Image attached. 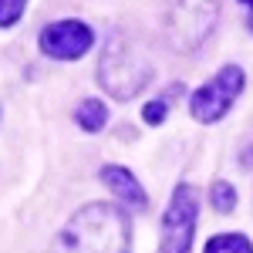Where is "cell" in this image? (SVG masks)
<instances>
[{"label":"cell","mask_w":253,"mask_h":253,"mask_svg":"<svg viewBox=\"0 0 253 253\" xmlns=\"http://www.w3.org/2000/svg\"><path fill=\"white\" fill-rule=\"evenodd\" d=\"M166 118V101H152V105H145V122L149 125H159Z\"/></svg>","instance_id":"cell-11"},{"label":"cell","mask_w":253,"mask_h":253,"mask_svg":"<svg viewBox=\"0 0 253 253\" xmlns=\"http://www.w3.org/2000/svg\"><path fill=\"white\" fill-rule=\"evenodd\" d=\"M54 253H128V216L118 206L91 203L64 223Z\"/></svg>","instance_id":"cell-1"},{"label":"cell","mask_w":253,"mask_h":253,"mask_svg":"<svg viewBox=\"0 0 253 253\" xmlns=\"http://www.w3.org/2000/svg\"><path fill=\"white\" fill-rule=\"evenodd\" d=\"M250 27H253V17H250Z\"/></svg>","instance_id":"cell-13"},{"label":"cell","mask_w":253,"mask_h":253,"mask_svg":"<svg viewBox=\"0 0 253 253\" xmlns=\"http://www.w3.org/2000/svg\"><path fill=\"white\" fill-rule=\"evenodd\" d=\"M101 179L108 182V189H115L125 203H132L135 210H145L149 206V199L142 193V186H138V179L128 169H122V166H108V169H101Z\"/></svg>","instance_id":"cell-6"},{"label":"cell","mask_w":253,"mask_h":253,"mask_svg":"<svg viewBox=\"0 0 253 253\" xmlns=\"http://www.w3.org/2000/svg\"><path fill=\"white\" fill-rule=\"evenodd\" d=\"M240 3H250V7H253V0H240Z\"/></svg>","instance_id":"cell-12"},{"label":"cell","mask_w":253,"mask_h":253,"mask_svg":"<svg viewBox=\"0 0 253 253\" xmlns=\"http://www.w3.org/2000/svg\"><path fill=\"white\" fill-rule=\"evenodd\" d=\"M196 230V193L179 186L162 219V253H189Z\"/></svg>","instance_id":"cell-3"},{"label":"cell","mask_w":253,"mask_h":253,"mask_svg":"<svg viewBox=\"0 0 253 253\" xmlns=\"http://www.w3.org/2000/svg\"><path fill=\"white\" fill-rule=\"evenodd\" d=\"M169 14H172L175 31H182V38L189 44H196L213 27L216 0H169Z\"/></svg>","instance_id":"cell-5"},{"label":"cell","mask_w":253,"mask_h":253,"mask_svg":"<svg viewBox=\"0 0 253 253\" xmlns=\"http://www.w3.org/2000/svg\"><path fill=\"white\" fill-rule=\"evenodd\" d=\"M233 203H236L233 186H230V182H216V186H213V206L219 210V213H230Z\"/></svg>","instance_id":"cell-9"},{"label":"cell","mask_w":253,"mask_h":253,"mask_svg":"<svg viewBox=\"0 0 253 253\" xmlns=\"http://www.w3.org/2000/svg\"><path fill=\"white\" fill-rule=\"evenodd\" d=\"M24 3L27 0H0V27L17 24V17L24 14Z\"/></svg>","instance_id":"cell-10"},{"label":"cell","mask_w":253,"mask_h":253,"mask_svg":"<svg viewBox=\"0 0 253 253\" xmlns=\"http://www.w3.org/2000/svg\"><path fill=\"white\" fill-rule=\"evenodd\" d=\"M105 118H108V108H105L101 101H95V98L81 101V108H78V125L84 128V132H98V128L105 125Z\"/></svg>","instance_id":"cell-7"},{"label":"cell","mask_w":253,"mask_h":253,"mask_svg":"<svg viewBox=\"0 0 253 253\" xmlns=\"http://www.w3.org/2000/svg\"><path fill=\"white\" fill-rule=\"evenodd\" d=\"M206 253H253L250 240L240 233H223V236H213L206 243Z\"/></svg>","instance_id":"cell-8"},{"label":"cell","mask_w":253,"mask_h":253,"mask_svg":"<svg viewBox=\"0 0 253 253\" xmlns=\"http://www.w3.org/2000/svg\"><path fill=\"white\" fill-rule=\"evenodd\" d=\"M91 41L95 38H91L88 24H81V20H58V24L44 27L41 47H44V54H51L58 61H75L91 47Z\"/></svg>","instance_id":"cell-4"},{"label":"cell","mask_w":253,"mask_h":253,"mask_svg":"<svg viewBox=\"0 0 253 253\" xmlns=\"http://www.w3.org/2000/svg\"><path fill=\"white\" fill-rule=\"evenodd\" d=\"M240 91H243V71H240L236 64L223 68L213 81H206L193 95V101H189L193 118H199V122H216V118H223Z\"/></svg>","instance_id":"cell-2"}]
</instances>
